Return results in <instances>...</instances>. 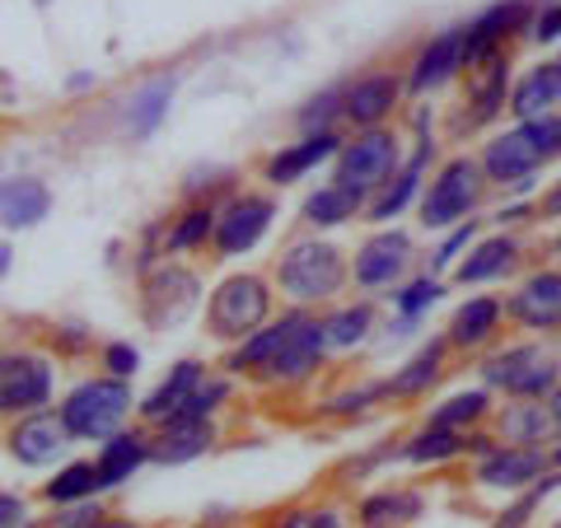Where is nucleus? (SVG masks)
Returning a JSON list of instances; mask_svg holds the SVG:
<instances>
[{
  "label": "nucleus",
  "mask_w": 561,
  "mask_h": 528,
  "mask_svg": "<svg viewBox=\"0 0 561 528\" xmlns=\"http://www.w3.org/2000/svg\"><path fill=\"white\" fill-rule=\"evenodd\" d=\"M421 505L426 501L416 491H379L360 505V524H412L421 519Z\"/></svg>",
  "instance_id": "e433bc0d"
},
{
  "label": "nucleus",
  "mask_w": 561,
  "mask_h": 528,
  "mask_svg": "<svg viewBox=\"0 0 561 528\" xmlns=\"http://www.w3.org/2000/svg\"><path fill=\"white\" fill-rule=\"evenodd\" d=\"M398 94H402V84L393 76H360L342 90V117L360 131L383 127V117L398 108Z\"/></svg>",
  "instance_id": "a211bd4d"
},
{
  "label": "nucleus",
  "mask_w": 561,
  "mask_h": 528,
  "mask_svg": "<svg viewBox=\"0 0 561 528\" xmlns=\"http://www.w3.org/2000/svg\"><path fill=\"white\" fill-rule=\"evenodd\" d=\"M501 313H505V305L501 299H491V295H478V299H468V305L454 313L449 319V346H482V342H491V332L501 328Z\"/></svg>",
  "instance_id": "c85d7f7f"
},
{
  "label": "nucleus",
  "mask_w": 561,
  "mask_h": 528,
  "mask_svg": "<svg viewBox=\"0 0 561 528\" xmlns=\"http://www.w3.org/2000/svg\"><path fill=\"white\" fill-rule=\"evenodd\" d=\"M10 267V249H0V272H5Z\"/></svg>",
  "instance_id": "864d4df0"
},
{
  "label": "nucleus",
  "mask_w": 561,
  "mask_h": 528,
  "mask_svg": "<svg viewBox=\"0 0 561 528\" xmlns=\"http://www.w3.org/2000/svg\"><path fill=\"white\" fill-rule=\"evenodd\" d=\"M548 408H552V416H557V421H561V383H557V389H552V393H548Z\"/></svg>",
  "instance_id": "603ef678"
},
{
  "label": "nucleus",
  "mask_w": 561,
  "mask_h": 528,
  "mask_svg": "<svg viewBox=\"0 0 561 528\" xmlns=\"http://www.w3.org/2000/svg\"><path fill=\"white\" fill-rule=\"evenodd\" d=\"M146 459H150V439H146V435H136V431H131V435H127V431H113L108 445H103V454H99V463H94V468H99V486H103V491L122 486Z\"/></svg>",
  "instance_id": "bb28decb"
},
{
  "label": "nucleus",
  "mask_w": 561,
  "mask_h": 528,
  "mask_svg": "<svg viewBox=\"0 0 561 528\" xmlns=\"http://www.w3.org/2000/svg\"><path fill=\"white\" fill-rule=\"evenodd\" d=\"M346 262L332 243H319V239H300L290 243L286 257L276 262V286L286 290L295 305H323L332 299L342 286H346Z\"/></svg>",
  "instance_id": "f257e3e1"
},
{
  "label": "nucleus",
  "mask_w": 561,
  "mask_h": 528,
  "mask_svg": "<svg viewBox=\"0 0 561 528\" xmlns=\"http://www.w3.org/2000/svg\"><path fill=\"white\" fill-rule=\"evenodd\" d=\"M99 519H103L99 505H76V509H61V515H57L61 528H80V524H99Z\"/></svg>",
  "instance_id": "de8ad7c7"
},
{
  "label": "nucleus",
  "mask_w": 561,
  "mask_h": 528,
  "mask_svg": "<svg viewBox=\"0 0 561 528\" xmlns=\"http://www.w3.org/2000/svg\"><path fill=\"white\" fill-rule=\"evenodd\" d=\"M393 169H398V136L383 127H365L351 146H342L337 179L332 183L360 192V197H375V192L393 179Z\"/></svg>",
  "instance_id": "423d86ee"
},
{
  "label": "nucleus",
  "mask_w": 561,
  "mask_h": 528,
  "mask_svg": "<svg viewBox=\"0 0 561 528\" xmlns=\"http://www.w3.org/2000/svg\"><path fill=\"white\" fill-rule=\"evenodd\" d=\"M51 398V369L38 356H0V412H33Z\"/></svg>",
  "instance_id": "f8f14e48"
},
{
  "label": "nucleus",
  "mask_w": 561,
  "mask_h": 528,
  "mask_svg": "<svg viewBox=\"0 0 561 528\" xmlns=\"http://www.w3.org/2000/svg\"><path fill=\"white\" fill-rule=\"evenodd\" d=\"M459 70H463V28H445L421 47V57H416L412 76H408V90L426 94V90H435V84H445L449 76H459Z\"/></svg>",
  "instance_id": "412c9836"
},
{
  "label": "nucleus",
  "mask_w": 561,
  "mask_h": 528,
  "mask_svg": "<svg viewBox=\"0 0 561 528\" xmlns=\"http://www.w3.org/2000/svg\"><path fill=\"white\" fill-rule=\"evenodd\" d=\"M136 365H140V356H136V346H127V342H113L108 351H103V369L117 375V379L136 375Z\"/></svg>",
  "instance_id": "a18cd8bd"
},
{
  "label": "nucleus",
  "mask_w": 561,
  "mask_h": 528,
  "mask_svg": "<svg viewBox=\"0 0 561 528\" xmlns=\"http://www.w3.org/2000/svg\"><path fill=\"white\" fill-rule=\"evenodd\" d=\"M459 454H468V431L426 426L416 439H408L402 459H408V463H445V459H459Z\"/></svg>",
  "instance_id": "473e14b6"
},
{
  "label": "nucleus",
  "mask_w": 561,
  "mask_h": 528,
  "mask_svg": "<svg viewBox=\"0 0 561 528\" xmlns=\"http://www.w3.org/2000/svg\"><path fill=\"white\" fill-rule=\"evenodd\" d=\"M557 524H561V519H557Z\"/></svg>",
  "instance_id": "4d7b16f0"
},
{
  "label": "nucleus",
  "mask_w": 561,
  "mask_h": 528,
  "mask_svg": "<svg viewBox=\"0 0 561 528\" xmlns=\"http://www.w3.org/2000/svg\"><path fill=\"white\" fill-rule=\"evenodd\" d=\"M519 262V243L515 239H482V243H468V257L459 262V272H454V280L459 286H482V280H501L505 272H515Z\"/></svg>",
  "instance_id": "b1692460"
},
{
  "label": "nucleus",
  "mask_w": 561,
  "mask_h": 528,
  "mask_svg": "<svg viewBox=\"0 0 561 528\" xmlns=\"http://www.w3.org/2000/svg\"><path fill=\"white\" fill-rule=\"evenodd\" d=\"M267 313H272L267 280L262 276H230L216 295H210L206 328H210V337H220V342H243L249 332H257L267 323Z\"/></svg>",
  "instance_id": "7ed1b4c3"
},
{
  "label": "nucleus",
  "mask_w": 561,
  "mask_h": 528,
  "mask_svg": "<svg viewBox=\"0 0 561 528\" xmlns=\"http://www.w3.org/2000/svg\"><path fill=\"white\" fill-rule=\"evenodd\" d=\"M486 408H491V398H486L482 389H472V393L449 398L445 408H435L431 426H445V431H468V426H478V421L486 416Z\"/></svg>",
  "instance_id": "58836bf2"
},
{
  "label": "nucleus",
  "mask_w": 561,
  "mask_h": 528,
  "mask_svg": "<svg viewBox=\"0 0 561 528\" xmlns=\"http://www.w3.org/2000/svg\"><path fill=\"white\" fill-rule=\"evenodd\" d=\"M131 412V389L117 375L108 379H90L61 402V421L76 439H108L122 431V421Z\"/></svg>",
  "instance_id": "f03ea898"
},
{
  "label": "nucleus",
  "mask_w": 561,
  "mask_h": 528,
  "mask_svg": "<svg viewBox=\"0 0 561 528\" xmlns=\"http://www.w3.org/2000/svg\"><path fill=\"white\" fill-rule=\"evenodd\" d=\"M515 323L534 328V332H552L561 328V276L557 272H538L529 276L524 286L511 295V305H505Z\"/></svg>",
  "instance_id": "f3484780"
},
{
  "label": "nucleus",
  "mask_w": 561,
  "mask_h": 528,
  "mask_svg": "<svg viewBox=\"0 0 561 528\" xmlns=\"http://www.w3.org/2000/svg\"><path fill=\"white\" fill-rule=\"evenodd\" d=\"M332 117H342V90H328L319 99H309V108L300 113L305 131H332Z\"/></svg>",
  "instance_id": "a19ab883"
},
{
  "label": "nucleus",
  "mask_w": 561,
  "mask_h": 528,
  "mask_svg": "<svg viewBox=\"0 0 561 528\" xmlns=\"http://www.w3.org/2000/svg\"><path fill=\"white\" fill-rule=\"evenodd\" d=\"M197 276H192L187 267H179V262H164L160 272L146 276V319L150 328H173L183 323L192 305H197Z\"/></svg>",
  "instance_id": "9d476101"
},
{
  "label": "nucleus",
  "mask_w": 561,
  "mask_h": 528,
  "mask_svg": "<svg viewBox=\"0 0 561 528\" xmlns=\"http://www.w3.org/2000/svg\"><path fill=\"white\" fill-rule=\"evenodd\" d=\"M210 234H216V210H210V206H192L187 216H183V220H179V225H173V230H169L164 249H169V253L202 249V243H206Z\"/></svg>",
  "instance_id": "4c0bfd02"
},
{
  "label": "nucleus",
  "mask_w": 561,
  "mask_h": 528,
  "mask_svg": "<svg viewBox=\"0 0 561 528\" xmlns=\"http://www.w3.org/2000/svg\"><path fill=\"white\" fill-rule=\"evenodd\" d=\"M360 206H365L360 192H351V187H342V183H328V187H319V192H313V197L305 202V220L319 225V230H328V225L356 220Z\"/></svg>",
  "instance_id": "7c9ffc66"
},
{
  "label": "nucleus",
  "mask_w": 561,
  "mask_h": 528,
  "mask_svg": "<svg viewBox=\"0 0 561 528\" xmlns=\"http://www.w3.org/2000/svg\"><path fill=\"white\" fill-rule=\"evenodd\" d=\"M486 173L478 160H449L440 173L431 179L426 197H421V225L426 230H449V225H459L463 216H472V206L482 202V183Z\"/></svg>",
  "instance_id": "20e7f679"
},
{
  "label": "nucleus",
  "mask_w": 561,
  "mask_h": 528,
  "mask_svg": "<svg viewBox=\"0 0 561 528\" xmlns=\"http://www.w3.org/2000/svg\"><path fill=\"white\" fill-rule=\"evenodd\" d=\"M300 323V309L295 313H286L280 323H267V328H257V332H249L243 337V346L230 356V369H239V375H262L272 360H276V351H280V342L290 337V328Z\"/></svg>",
  "instance_id": "cd10ccee"
},
{
  "label": "nucleus",
  "mask_w": 561,
  "mask_h": 528,
  "mask_svg": "<svg viewBox=\"0 0 561 528\" xmlns=\"http://www.w3.org/2000/svg\"><path fill=\"white\" fill-rule=\"evenodd\" d=\"M561 431V421L552 416L548 398H515V408L501 412V439L505 445H548Z\"/></svg>",
  "instance_id": "4be33fe9"
},
{
  "label": "nucleus",
  "mask_w": 561,
  "mask_h": 528,
  "mask_svg": "<svg viewBox=\"0 0 561 528\" xmlns=\"http://www.w3.org/2000/svg\"><path fill=\"white\" fill-rule=\"evenodd\" d=\"M542 468H548V459H542L538 445H496L482 454L478 463V482L482 486H501V491H519L542 478Z\"/></svg>",
  "instance_id": "dca6fc26"
},
{
  "label": "nucleus",
  "mask_w": 561,
  "mask_h": 528,
  "mask_svg": "<svg viewBox=\"0 0 561 528\" xmlns=\"http://www.w3.org/2000/svg\"><path fill=\"white\" fill-rule=\"evenodd\" d=\"M538 216H542V220H561V183L538 202Z\"/></svg>",
  "instance_id": "8fccbe9b"
},
{
  "label": "nucleus",
  "mask_w": 561,
  "mask_h": 528,
  "mask_svg": "<svg viewBox=\"0 0 561 528\" xmlns=\"http://www.w3.org/2000/svg\"><path fill=\"white\" fill-rule=\"evenodd\" d=\"M51 210V192L38 179H14L0 187V225L5 230H28V225L47 220Z\"/></svg>",
  "instance_id": "a878e982"
},
{
  "label": "nucleus",
  "mask_w": 561,
  "mask_h": 528,
  "mask_svg": "<svg viewBox=\"0 0 561 528\" xmlns=\"http://www.w3.org/2000/svg\"><path fill=\"white\" fill-rule=\"evenodd\" d=\"M505 90H511V47L491 51L478 66H468V127H482L505 108Z\"/></svg>",
  "instance_id": "2eb2a0df"
},
{
  "label": "nucleus",
  "mask_w": 561,
  "mask_h": 528,
  "mask_svg": "<svg viewBox=\"0 0 561 528\" xmlns=\"http://www.w3.org/2000/svg\"><path fill=\"white\" fill-rule=\"evenodd\" d=\"M472 239H478V220H463L459 225V230H454L449 239H445V249L440 253H435V267H454V262H459V253L468 249V243Z\"/></svg>",
  "instance_id": "c03bdc74"
},
{
  "label": "nucleus",
  "mask_w": 561,
  "mask_h": 528,
  "mask_svg": "<svg viewBox=\"0 0 561 528\" xmlns=\"http://www.w3.org/2000/svg\"><path fill=\"white\" fill-rule=\"evenodd\" d=\"M552 253H557V257H561V234H557V243H552Z\"/></svg>",
  "instance_id": "6e6d98bb"
},
{
  "label": "nucleus",
  "mask_w": 561,
  "mask_h": 528,
  "mask_svg": "<svg viewBox=\"0 0 561 528\" xmlns=\"http://www.w3.org/2000/svg\"><path fill=\"white\" fill-rule=\"evenodd\" d=\"M534 5L538 0H496V5H486L472 24H463V70L491 57V51L511 47V38H519V33H529Z\"/></svg>",
  "instance_id": "0eeeda50"
},
{
  "label": "nucleus",
  "mask_w": 561,
  "mask_h": 528,
  "mask_svg": "<svg viewBox=\"0 0 561 528\" xmlns=\"http://www.w3.org/2000/svg\"><path fill=\"white\" fill-rule=\"evenodd\" d=\"M370 323H375V309H370V305H346V309H337V313H328V319H319L328 351L360 346L365 332H370Z\"/></svg>",
  "instance_id": "72a5a7b5"
},
{
  "label": "nucleus",
  "mask_w": 561,
  "mask_h": 528,
  "mask_svg": "<svg viewBox=\"0 0 561 528\" xmlns=\"http://www.w3.org/2000/svg\"><path fill=\"white\" fill-rule=\"evenodd\" d=\"M94 491H103L94 463H66L57 478L43 486V496H47L51 505H76V501H94Z\"/></svg>",
  "instance_id": "f704fd0d"
},
{
  "label": "nucleus",
  "mask_w": 561,
  "mask_h": 528,
  "mask_svg": "<svg viewBox=\"0 0 561 528\" xmlns=\"http://www.w3.org/2000/svg\"><path fill=\"white\" fill-rule=\"evenodd\" d=\"M552 463H557V468H561V445H557V449H552Z\"/></svg>",
  "instance_id": "5fc2aeb1"
},
{
  "label": "nucleus",
  "mask_w": 561,
  "mask_h": 528,
  "mask_svg": "<svg viewBox=\"0 0 561 528\" xmlns=\"http://www.w3.org/2000/svg\"><path fill=\"white\" fill-rule=\"evenodd\" d=\"M169 99H173V80H150L146 90L131 99V117H127L131 136H150L154 127H160V122L169 117Z\"/></svg>",
  "instance_id": "c9c22d12"
},
{
  "label": "nucleus",
  "mask_w": 561,
  "mask_h": 528,
  "mask_svg": "<svg viewBox=\"0 0 561 528\" xmlns=\"http://www.w3.org/2000/svg\"><path fill=\"white\" fill-rule=\"evenodd\" d=\"M524 216H529V206H505V210H496V220H501V225H519Z\"/></svg>",
  "instance_id": "3c124183"
},
{
  "label": "nucleus",
  "mask_w": 561,
  "mask_h": 528,
  "mask_svg": "<svg viewBox=\"0 0 561 528\" xmlns=\"http://www.w3.org/2000/svg\"><path fill=\"white\" fill-rule=\"evenodd\" d=\"M337 146L342 140L332 136V131H309L300 146H286L280 154H272L267 160V183H295V179H305L309 169H319L323 160H332V154H337Z\"/></svg>",
  "instance_id": "5701e85b"
},
{
  "label": "nucleus",
  "mask_w": 561,
  "mask_h": 528,
  "mask_svg": "<svg viewBox=\"0 0 561 528\" xmlns=\"http://www.w3.org/2000/svg\"><path fill=\"white\" fill-rule=\"evenodd\" d=\"M70 439H76V435L66 431L61 412L33 408V412L20 416V426L10 431V454L20 463H28V468H47V463H57V454H66Z\"/></svg>",
  "instance_id": "9b49d317"
},
{
  "label": "nucleus",
  "mask_w": 561,
  "mask_h": 528,
  "mask_svg": "<svg viewBox=\"0 0 561 528\" xmlns=\"http://www.w3.org/2000/svg\"><path fill=\"white\" fill-rule=\"evenodd\" d=\"M272 220H276V202L243 192V197H234L216 216V234H210V239H216V253L220 257H239V253L257 249V239L272 230Z\"/></svg>",
  "instance_id": "6e6552de"
},
{
  "label": "nucleus",
  "mask_w": 561,
  "mask_h": 528,
  "mask_svg": "<svg viewBox=\"0 0 561 528\" xmlns=\"http://www.w3.org/2000/svg\"><path fill=\"white\" fill-rule=\"evenodd\" d=\"M529 38L534 43H557L561 38V0H542V5H534Z\"/></svg>",
  "instance_id": "79ce46f5"
},
{
  "label": "nucleus",
  "mask_w": 561,
  "mask_h": 528,
  "mask_svg": "<svg viewBox=\"0 0 561 528\" xmlns=\"http://www.w3.org/2000/svg\"><path fill=\"white\" fill-rule=\"evenodd\" d=\"M431 160H435V140H431V136H421L412 160H408V164H398V169H393V179L375 192V202H370V220H379V225H383V220H398L402 210L412 206L416 192H421V173H426V164H431Z\"/></svg>",
  "instance_id": "6ab92c4d"
},
{
  "label": "nucleus",
  "mask_w": 561,
  "mask_h": 528,
  "mask_svg": "<svg viewBox=\"0 0 561 528\" xmlns=\"http://www.w3.org/2000/svg\"><path fill=\"white\" fill-rule=\"evenodd\" d=\"M197 383H202V365H197V360L173 365V375H169L146 402H140V416H146V421H164L169 412H179V408H183V398L197 389Z\"/></svg>",
  "instance_id": "2f4dec72"
},
{
  "label": "nucleus",
  "mask_w": 561,
  "mask_h": 528,
  "mask_svg": "<svg viewBox=\"0 0 561 528\" xmlns=\"http://www.w3.org/2000/svg\"><path fill=\"white\" fill-rule=\"evenodd\" d=\"M482 379L491 389H505L511 398H548L561 383V365L552 356H542L538 342H524L482 360Z\"/></svg>",
  "instance_id": "39448f33"
},
{
  "label": "nucleus",
  "mask_w": 561,
  "mask_h": 528,
  "mask_svg": "<svg viewBox=\"0 0 561 528\" xmlns=\"http://www.w3.org/2000/svg\"><path fill=\"white\" fill-rule=\"evenodd\" d=\"M216 445L210 416H164L160 421V439L150 445V459L160 463H192Z\"/></svg>",
  "instance_id": "aec40b11"
},
{
  "label": "nucleus",
  "mask_w": 561,
  "mask_h": 528,
  "mask_svg": "<svg viewBox=\"0 0 561 528\" xmlns=\"http://www.w3.org/2000/svg\"><path fill=\"white\" fill-rule=\"evenodd\" d=\"M445 346H449V342H431L426 351H421V356H412L408 365H402L393 379H383V389H389V398H421V393H426L431 383L440 379Z\"/></svg>",
  "instance_id": "c756f323"
},
{
  "label": "nucleus",
  "mask_w": 561,
  "mask_h": 528,
  "mask_svg": "<svg viewBox=\"0 0 561 528\" xmlns=\"http://www.w3.org/2000/svg\"><path fill=\"white\" fill-rule=\"evenodd\" d=\"M538 164H548V160H542V150H538V140H534V131H529V122H519L515 131L496 136V140H491V146L482 150V173H486V183L524 187V183L534 179Z\"/></svg>",
  "instance_id": "1a4fd4ad"
},
{
  "label": "nucleus",
  "mask_w": 561,
  "mask_h": 528,
  "mask_svg": "<svg viewBox=\"0 0 561 528\" xmlns=\"http://www.w3.org/2000/svg\"><path fill=\"white\" fill-rule=\"evenodd\" d=\"M24 515H28V509H24V501H14V496H0V528H5V524H24Z\"/></svg>",
  "instance_id": "09e8293b"
},
{
  "label": "nucleus",
  "mask_w": 561,
  "mask_h": 528,
  "mask_svg": "<svg viewBox=\"0 0 561 528\" xmlns=\"http://www.w3.org/2000/svg\"><path fill=\"white\" fill-rule=\"evenodd\" d=\"M557 103H561V61H542V66H534L529 76L515 84L511 113H515L519 122H529V117L552 113Z\"/></svg>",
  "instance_id": "393cba45"
},
{
  "label": "nucleus",
  "mask_w": 561,
  "mask_h": 528,
  "mask_svg": "<svg viewBox=\"0 0 561 528\" xmlns=\"http://www.w3.org/2000/svg\"><path fill=\"white\" fill-rule=\"evenodd\" d=\"M323 351H328V342H323L319 319H309V313H300V323H295V328H290V337L280 342L276 360H272L267 369H262L257 379H267V383H300V379H309L313 369H319Z\"/></svg>",
  "instance_id": "ddd939ff"
},
{
  "label": "nucleus",
  "mask_w": 561,
  "mask_h": 528,
  "mask_svg": "<svg viewBox=\"0 0 561 528\" xmlns=\"http://www.w3.org/2000/svg\"><path fill=\"white\" fill-rule=\"evenodd\" d=\"M435 299H440V280H431V276H421V280H412V286H402L398 295H393V305H398V313L402 319H421Z\"/></svg>",
  "instance_id": "ea45409f"
},
{
  "label": "nucleus",
  "mask_w": 561,
  "mask_h": 528,
  "mask_svg": "<svg viewBox=\"0 0 561 528\" xmlns=\"http://www.w3.org/2000/svg\"><path fill=\"white\" fill-rule=\"evenodd\" d=\"M342 519L332 515V509H295L286 519V528H337Z\"/></svg>",
  "instance_id": "49530a36"
},
{
  "label": "nucleus",
  "mask_w": 561,
  "mask_h": 528,
  "mask_svg": "<svg viewBox=\"0 0 561 528\" xmlns=\"http://www.w3.org/2000/svg\"><path fill=\"white\" fill-rule=\"evenodd\" d=\"M557 486H561V478H542L538 486H529V491H524V496H519V505L501 509V524H524V519H529L534 509H538V501L548 496V491H557Z\"/></svg>",
  "instance_id": "37998d69"
},
{
  "label": "nucleus",
  "mask_w": 561,
  "mask_h": 528,
  "mask_svg": "<svg viewBox=\"0 0 561 528\" xmlns=\"http://www.w3.org/2000/svg\"><path fill=\"white\" fill-rule=\"evenodd\" d=\"M408 262H412V239L398 230H383L360 243L356 262H351V276H356V286L379 290V286H393V280L408 272Z\"/></svg>",
  "instance_id": "4468645a"
}]
</instances>
